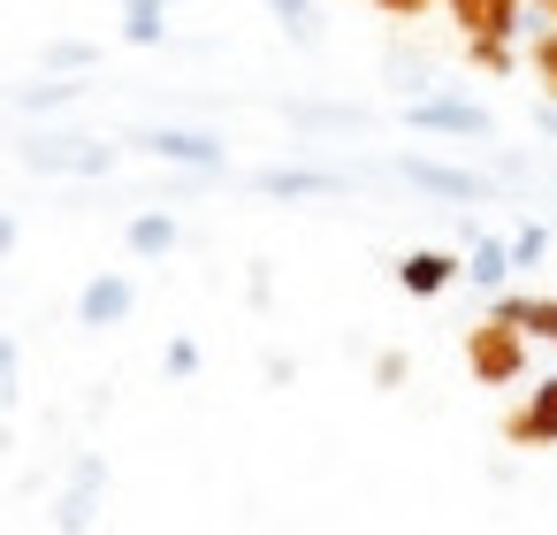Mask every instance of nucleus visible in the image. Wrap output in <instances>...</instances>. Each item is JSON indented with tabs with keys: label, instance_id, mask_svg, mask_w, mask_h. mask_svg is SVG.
Here are the masks:
<instances>
[{
	"label": "nucleus",
	"instance_id": "5",
	"mask_svg": "<svg viewBox=\"0 0 557 535\" xmlns=\"http://www.w3.org/2000/svg\"><path fill=\"white\" fill-rule=\"evenodd\" d=\"M100 497H108V459H100V451H77V459H70V482H62V497H54V535H92Z\"/></svg>",
	"mask_w": 557,
	"mask_h": 535
},
{
	"label": "nucleus",
	"instance_id": "16",
	"mask_svg": "<svg viewBox=\"0 0 557 535\" xmlns=\"http://www.w3.org/2000/svg\"><path fill=\"white\" fill-rule=\"evenodd\" d=\"M123 39L131 47H161L169 39V0H123Z\"/></svg>",
	"mask_w": 557,
	"mask_h": 535
},
{
	"label": "nucleus",
	"instance_id": "26",
	"mask_svg": "<svg viewBox=\"0 0 557 535\" xmlns=\"http://www.w3.org/2000/svg\"><path fill=\"white\" fill-rule=\"evenodd\" d=\"M16 238H24V222H16L9 207H0V260H9V253H16Z\"/></svg>",
	"mask_w": 557,
	"mask_h": 535
},
{
	"label": "nucleus",
	"instance_id": "4",
	"mask_svg": "<svg viewBox=\"0 0 557 535\" xmlns=\"http://www.w3.org/2000/svg\"><path fill=\"white\" fill-rule=\"evenodd\" d=\"M466 367H473V382L504 390V382H519V375H527V337H519V329H504V321L488 314V321H473V329H466Z\"/></svg>",
	"mask_w": 557,
	"mask_h": 535
},
{
	"label": "nucleus",
	"instance_id": "22",
	"mask_svg": "<svg viewBox=\"0 0 557 535\" xmlns=\"http://www.w3.org/2000/svg\"><path fill=\"white\" fill-rule=\"evenodd\" d=\"M527 62H534V77H542V93H549V108H557V32H542Z\"/></svg>",
	"mask_w": 557,
	"mask_h": 535
},
{
	"label": "nucleus",
	"instance_id": "17",
	"mask_svg": "<svg viewBox=\"0 0 557 535\" xmlns=\"http://www.w3.org/2000/svg\"><path fill=\"white\" fill-rule=\"evenodd\" d=\"M77 93H85V77H39V85L16 93V108H24V115H54V108H70Z\"/></svg>",
	"mask_w": 557,
	"mask_h": 535
},
{
	"label": "nucleus",
	"instance_id": "9",
	"mask_svg": "<svg viewBox=\"0 0 557 535\" xmlns=\"http://www.w3.org/2000/svg\"><path fill=\"white\" fill-rule=\"evenodd\" d=\"M252 192H260V199H344L351 177H344V169H260Z\"/></svg>",
	"mask_w": 557,
	"mask_h": 535
},
{
	"label": "nucleus",
	"instance_id": "21",
	"mask_svg": "<svg viewBox=\"0 0 557 535\" xmlns=\"http://www.w3.org/2000/svg\"><path fill=\"white\" fill-rule=\"evenodd\" d=\"M542 253H549V230H542V222H519V230H511V268H534Z\"/></svg>",
	"mask_w": 557,
	"mask_h": 535
},
{
	"label": "nucleus",
	"instance_id": "2",
	"mask_svg": "<svg viewBox=\"0 0 557 535\" xmlns=\"http://www.w3.org/2000/svg\"><path fill=\"white\" fill-rule=\"evenodd\" d=\"M405 131H428V138H473V146H488V138H496V115H488V108H473V100H458V93H412V100H405Z\"/></svg>",
	"mask_w": 557,
	"mask_h": 535
},
{
	"label": "nucleus",
	"instance_id": "10",
	"mask_svg": "<svg viewBox=\"0 0 557 535\" xmlns=\"http://www.w3.org/2000/svg\"><path fill=\"white\" fill-rule=\"evenodd\" d=\"M458 276H466V260H450V253H435V245H412V253L397 260V291H412V299H443Z\"/></svg>",
	"mask_w": 557,
	"mask_h": 535
},
{
	"label": "nucleus",
	"instance_id": "19",
	"mask_svg": "<svg viewBox=\"0 0 557 535\" xmlns=\"http://www.w3.org/2000/svg\"><path fill=\"white\" fill-rule=\"evenodd\" d=\"M16 398H24V344L0 337V413H9Z\"/></svg>",
	"mask_w": 557,
	"mask_h": 535
},
{
	"label": "nucleus",
	"instance_id": "7",
	"mask_svg": "<svg viewBox=\"0 0 557 535\" xmlns=\"http://www.w3.org/2000/svg\"><path fill=\"white\" fill-rule=\"evenodd\" d=\"M138 314V283L123 268H100L85 291H77V329H123Z\"/></svg>",
	"mask_w": 557,
	"mask_h": 535
},
{
	"label": "nucleus",
	"instance_id": "13",
	"mask_svg": "<svg viewBox=\"0 0 557 535\" xmlns=\"http://www.w3.org/2000/svg\"><path fill=\"white\" fill-rule=\"evenodd\" d=\"M496 321H504V329H519V337H549V344H557V299L504 291V299H496Z\"/></svg>",
	"mask_w": 557,
	"mask_h": 535
},
{
	"label": "nucleus",
	"instance_id": "23",
	"mask_svg": "<svg viewBox=\"0 0 557 535\" xmlns=\"http://www.w3.org/2000/svg\"><path fill=\"white\" fill-rule=\"evenodd\" d=\"M466 54H473L481 70H511V39H466Z\"/></svg>",
	"mask_w": 557,
	"mask_h": 535
},
{
	"label": "nucleus",
	"instance_id": "12",
	"mask_svg": "<svg viewBox=\"0 0 557 535\" xmlns=\"http://www.w3.org/2000/svg\"><path fill=\"white\" fill-rule=\"evenodd\" d=\"M443 9L466 39H511L519 32V0H443Z\"/></svg>",
	"mask_w": 557,
	"mask_h": 535
},
{
	"label": "nucleus",
	"instance_id": "14",
	"mask_svg": "<svg viewBox=\"0 0 557 535\" xmlns=\"http://www.w3.org/2000/svg\"><path fill=\"white\" fill-rule=\"evenodd\" d=\"M466 283H481V291H504V283H511V238H481V230H473Z\"/></svg>",
	"mask_w": 557,
	"mask_h": 535
},
{
	"label": "nucleus",
	"instance_id": "18",
	"mask_svg": "<svg viewBox=\"0 0 557 535\" xmlns=\"http://www.w3.org/2000/svg\"><path fill=\"white\" fill-rule=\"evenodd\" d=\"M268 16L283 24V39H290V47H313V39H321V16H313V0H268Z\"/></svg>",
	"mask_w": 557,
	"mask_h": 535
},
{
	"label": "nucleus",
	"instance_id": "3",
	"mask_svg": "<svg viewBox=\"0 0 557 535\" xmlns=\"http://www.w3.org/2000/svg\"><path fill=\"white\" fill-rule=\"evenodd\" d=\"M131 146L153 154V161H169V169H191V177H222V169H230V146H222L214 131H184V123H153V131H138Z\"/></svg>",
	"mask_w": 557,
	"mask_h": 535
},
{
	"label": "nucleus",
	"instance_id": "20",
	"mask_svg": "<svg viewBox=\"0 0 557 535\" xmlns=\"http://www.w3.org/2000/svg\"><path fill=\"white\" fill-rule=\"evenodd\" d=\"M199 360H207V352H199V337H169V352H161L169 382H191V375H199Z\"/></svg>",
	"mask_w": 557,
	"mask_h": 535
},
{
	"label": "nucleus",
	"instance_id": "27",
	"mask_svg": "<svg viewBox=\"0 0 557 535\" xmlns=\"http://www.w3.org/2000/svg\"><path fill=\"white\" fill-rule=\"evenodd\" d=\"M382 16H420V9H435V0H374Z\"/></svg>",
	"mask_w": 557,
	"mask_h": 535
},
{
	"label": "nucleus",
	"instance_id": "29",
	"mask_svg": "<svg viewBox=\"0 0 557 535\" xmlns=\"http://www.w3.org/2000/svg\"><path fill=\"white\" fill-rule=\"evenodd\" d=\"M169 9H184V0H169Z\"/></svg>",
	"mask_w": 557,
	"mask_h": 535
},
{
	"label": "nucleus",
	"instance_id": "25",
	"mask_svg": "<svg viewBox=\"0 0 557 535\" xmlns=\"http://www.w3.org/2000/svg\"><path fill=\"white\" fill-rule=\"evenodd\" d=\"M374 382L397 390V382H405V352H382V360H374Z\"/></svg>",
	"mask_w": 557,
	"mask_h": 535
},
{
	"label": "nucleus",
	"instance_id": "1",
	"mask_svg": "<svg viewBox=\"0 0 557 535\" xmlns=\"http://www.w3.org/2000/svg\"><path fill=\"white\" fill-rule=\"evenodd\" d=\"M16 161L32 169V177H115V146H100V138H77V131H32L24 146H16Z\"/></svg>",
	"mask_w": 557,
	"mask_h": 535
},
{
	"label": "nucleus",
	"instance_id": "6",
	"mask_svg": "<svg viewBox=\"0 0 557 535\" xmlns=\"http://www.w3.org/2000/svg\"><path fill=\"white\" fill-rule=\"evenodd\" d=\"M397 177L428 199H450V207H481L488 199V177L458 169V161H428V154H397Z\"/></svg>",
	"mask_w": 557,
	"mask_h": 535
},
{
	"label": "nucleus",
	"instance_id": "8",
	"mask_svg": "<svg viewBox=\"0 0 557 535\" xmlns=\"http://www.w3.org/2000/svg\"><path fill=\"white\" fill-rule=\"evenodd\" d=\"M504 443H519V451L557 443V375H542V382L527 390V405H511V413H504Z\"/></svg>",
	"mask_w": 557,
	"mask_h": 535
},
{
	"label": "nucleus",
	"instance_id": "11",
	"mask_svg": "<svg viewBox=\"0 0 557 535\" xmlns=\"http://www.w3.org/2000/svg\"><path fill=\"white\" fill-rule=\"evenodd\" d=\"M176 238H184V222H176L169 207H138V215L123 222V245H131V260H169V253H176Z\"/></svg>",
	"mask_w": 557,
	"mask_h": 535
},
{
	"label": "nucleus",
	"instance_id": "15",
	"mask_svg": "<svg viewBox=\"0 0 557 535\" xmlns=\"http://www.w3.org/2000/svg\"><path fill=\"white\" fill-rule=\"evenodd\" d=\"M39 70H47V77H92V70H100V47H92V39H47V47H39Z\"/></svg>",
	"mask_w": 557,
	"mask_h": 535
},
{
	"label": "nucleus",
	"instance_id": "24",
	"mask_svg": "<svg viewBox=\"0 0 557 535\" xmlns=\"http://www.w3.org/2000/svg\"><path fill=\"white\" fill-rule=\"evenodd\" d=\"M298 123H329V131H359V115L351 108H290Z\"/></svg>",
	"mask_w": 557,
	"mask_h": 535
},
{
	"label": "nucleus",
	"instance_id": "28",
	"mask_svg": "<svg viewBox=\"0 0 557 535\" xmlns=\"http://www.w3.org/2000/svg\"><path fill=\"white\" fill-rule=\"evenodd\" d=\"M534 9H542V24H557V0H534Z\"/></svg>",
	"mask_w": 557,
	"mask_h": 535
}]
</instances>
